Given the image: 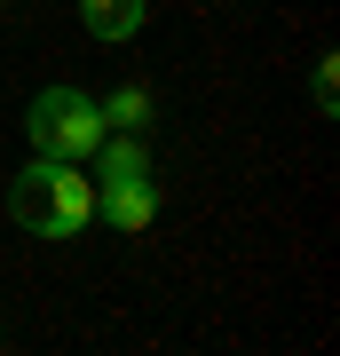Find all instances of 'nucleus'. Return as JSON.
Returning a JSON list of instances; mask_svg holds the SVG:
<instances>
[{
	"label": "nucleus",
	"mask_w": 340,
	"mask_h": 356,
	"mask_svg": "<svg viewBox=\"0 0 340 356\" xmlns=\"http://www.w3.org/2000/svg\"><path fill=\"white\" fill-rule=\"evenodd\" d=\"M24 135H32L40 159H72V166H88L95 143H103V111H95L88 88H40L32 111H24Z\"/></svg>",
	"instance_id": "nucleus-2"
},
{
	"label": "nucleus",
	"mask_w": 340,
	"mask_h": 356,
	"mask_svg": "<svg viewBox=\"0 0 340 356\" xmlns=\"http://www.w3.org/2000/svg\"><path fill=\"white\" fill-rule=\"evenodd\" d=\"M309 103H316V111H340V64H332V56H316V72H309Z\"/></svg>",
	"instance_id": "nucleus-6"
},
{
	"label": "nucleus",
	"mask_w": 340,
	"mask_h": 356,
	"mask_svg": "<svg viewBox=\"0 0 340 356\" xmlns=\"http://www.w3.org/2000/svg\"><path fill=\"white\" fill-rule=\"evenodd\" d=\"M8 214L32 238H79L95 222V175H79L72 159H40L32 151V166L8 182Z\"/></svg>",
	"instance_id": "nucleus-1"
},
{
	"label": "nucleus",
	"mask_w": 340,
	"mask_h": 356,
	"mask_svg": "<svg viewBox=\"0 0 340 356\" xmlns=\"http://www.w3.org/2000/svg\"><path fill=\"white\" fill-rule=\"evenodd\" d=\"M103 111V127H119V135H151V119H159V95L143 88V79H127V88H111L95 103Z\"/></svg>",
	"instance_id": "nucleus-5"
},
{
	"label": "nucleus",
	"mask_w": 340,
	"mask_h": 356,
	"mask_svg": "<svg viewBox=\"0 0 340 356\" xmlns=\"http://www.w3.org/2000/svg\"><path fill=\"white\" fill-rule=\"evenodd\" d=\"M143 16H151V0H79V24H88L103 48L135 40V32H143Z\"/></svg>",
	"instance_id": "nucleus-4"
},
{
	"label": "nucleus",
	"mask_w": 340,
	"mask_h": 356,
	"mask_svg": "<svg viewBox=\"0 0 340 356\" xmlns=\"http://www.w3.org/2000/svg\"><path fill=\"white\" fill-rule=\"evenodd\" d=\"M95 214L119 229V238H143L159 222V175H135V182H95Z\"/></svg>",
	"instance_id": "nucleus-3"
}]
</instances>
